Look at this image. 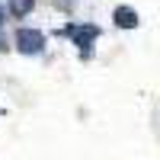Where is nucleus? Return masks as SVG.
Here are the masks:
<instances>
[{"mask_svg":"<svg viewBox=\"0 0 160 160\" xmlns=\"http://www.w3.org/2000/svg\"><path fill=\"white\" fill-rule=\"evenodd\" d=\"M16 48L22 55H38V51L45 48V35L38 29H19L16 32Z\"/></svg>","mask_w":160,"mask_h":160,"instance_id":"nucleus-1","label":"nucleus"},{"mask_svg":"<svg viewBox=\"0 0 160 160\" xmlns=\"http://www.w3.org/2000/svg\"><path fill=\"white\" fill-rule=\"evenodd\" d=\"M68 35L74 38V45H80V48H87L93 38L99 35V29L96 26H68Z\"/></svg>","mask_w":160,"mask_h":160,"instance_id":"nucleus-2","label":"nucleus"},{"mask_svg":"<svg viewBox=\"0 0 160 160\" xmlns=\"http://www.w3.org/2000/svg\"><path fill=\"white\" fill-rule=\"evenodd\" d=\"M112 19H115L118 29H135V26H138V13L131 10V7H115Z\"/></svg>","mask_w":160,"mask_h":160,"instance_id":"nucleus-3","label":"nucleus"},{"mask_svg":"<svg viewBox=\"0 0 160 160\" xmlns=\"http://www.w3.org/2000/svg\"><path fill=\"white\" fill-rule=\"evenodd\" d=\"M32 7H35V0H10V13H13L16 19L29 16V13H32Z\"/></svg>","mask_w":160,"mask_h":160,"instance_id":"nucleus-4","label":"nucleus"},{"mask_svg":"<svg viewBox=\"0 0 160 160\" xmlns=\"http://www.w3.org/2000/svg\"><path fill=\"white\" fill-rule=\"evenodd\" d=\"M0 22H3V10H0Z\"/></svg>","mask_w":160,"mask_h":160,"instance_id":"nucleus-5","label":"nucleus"}]
</instances>
